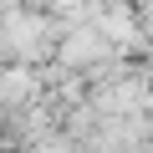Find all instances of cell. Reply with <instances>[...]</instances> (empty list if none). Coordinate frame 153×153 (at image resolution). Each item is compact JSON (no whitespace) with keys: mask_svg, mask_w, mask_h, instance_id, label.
<instances>
[{"mask_svg":"<svg viewBox=\"0 0 153 153\" xmlns=\"http://www.w3.org/2000/svg\"><path fill=\"white\" fill-rule=\"evenodd\" d=\"M148 26H153V16H148Z\"/></svg>","mask_w":153,"mask_h":153,"instance_id":"1","label":"cell"}]
</instances>
